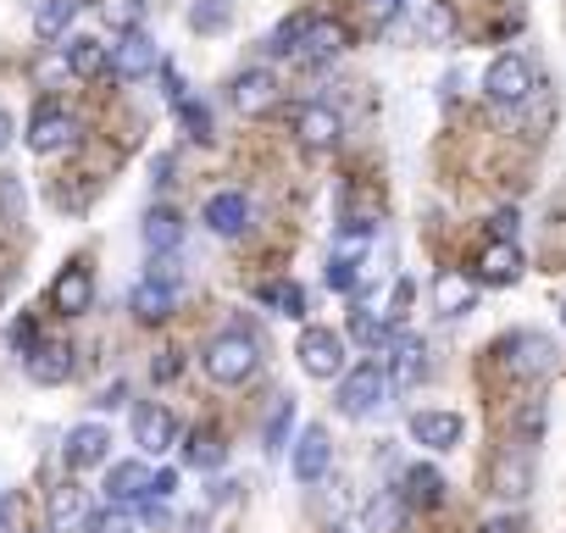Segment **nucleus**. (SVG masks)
<instances>
[{
  "mask_svg": "<svg viewBox=\"0 0 566 533\" xmlns=\"http://www.w3.org/2000/svg\"><path fill=\"white\" fill-rule=\"evenodd\" d=\"M222 461H228V445H222L217 428H195V433L184 439V467H195V472H222Z\"/></svg>",
  "mask_w": 566,
  "mask_h": 533,
  "instance_id": "nucleus-28",
  "label": "nucleus"
},
{
  "mask_svg": "<svg viewBox=\"0 0 566 533\" xmlns=\"http://www.w3.org/2000/svg\"><path fill=\"white\" fill-rule=\"evenodd\" d=\"M500 362L511 378H544L555 367V345L544 334H511V339H500Z\"/></svg>",
  "mask_w": 566,
  "mask_h": 533,
  "instance_id": "nucleus-7",
  "label": "nucleus"
},
{
  "mask_svg": "<svg viewBox=\"0 0 566 533\" xmlns=\"http://www.w3.org/2000/svg\"><path fill=\"white\" fill-rule=\"evenodd\" d=\"M161 45H156V34H145V29H128V34H117V45H112V79L117 84H145V79H156L161 73Z\"/></svg>",
  "mask_w": 566,
  "mask_h": 533,
  "instance_id": "nucleus-4",
  "label": "nucleus"
},
{
  "mask_svg": "<svg viewBox=\"0 0 566 533\" xmlns=\"http://www.w3.org/2000/svg\"><path fill=\"white\" fill-rule=\"evenodd\" d=\"M356 284H361V261L350 250H334L328 255V290L334 295H356Z\"/></svg>",
  "mask_w": 566,
  "mask_h": 533,
  "instance_id": "nucleus-39",
  "label": "nucleus"
},
{
  "mask_svg": "<svg viewBox=\"0 0 566 533\" xmlns=\"http://www.w3.org/2000/svg\"><path fill=\"white\" fill-rule=\"evenodd\" d=\"M295 356H301V373H306V378H323V384H334V378L350 373V367H345V334H334V328H323V323H306V328H301Z\"/></svg>",
  "mask_w": 566,
  "mask_h": 533,
  "instance_id": "nucleus-3",
  "label": "nucleus"
},
{
  "mask_svg": "<svg viewBox=\"0 0 566 533\" xmlns=\"http://www.w3.org/2000/svg\"><path fill=\"white\" fill-rule=\"evenodd\" d=\"M150 494H156V500H172V494H178V467H156Z\"/></svg>",
  "mask_w": 566,
  "mask_h": 533,
  "instance_id": "nucleus-44",
  "label": "nucleus"
},
{
  "mask_svg": "<svg viewBox=\"0 0 566 533\" xmlns=\"http://www.w3.org/2000/svg\"><path fill=\"white\" fill-rule=\"evenodd\" d=\"M84 533H139V516H134L128 505H117V500H106L101 511H90V522H84Z\"/></svg>",
  "mask_w": 566,
  "mask_h": 533,
  "instance_id": "nucleus-37",
  "label": "nucleus"
},
{
  "mask_svg": "<svg viewBox=\"0 0 566 533\" xmlns=\"http://www.w3.org/2000/svg\"><path fill=\"white\" fill-rule=\"evenodd\" d=\"M23 211H29V189H23V178H18V173H0V228H18Z\"/></svg>",
  "mask_w": 566,
  "mask_h": 533,
  "instance_id": "nucleus-36",
  "label": "nucleus"
},
{
  "mask_svg": "<svg viewBox=\"0 0 566 533\" xmlns=\"http://www.w3.org/2000/svg\"><path fill=\"white\" fill-rule=\"evenodd\" d=\"M128 428H134V445H139V456H167V450H172V439H178V417H172L167 406H156V400L134 406Z\"/></svg>",
  "mask_w": 566,
  "mask_h": 533,
  "instance_id": "nucleus-10",
  "label": "nucleus"
},
{
  "mask_svg": "<svg viewBox=\"0 0 566 533\" xmlns=\"http://www.w3.org/2000/svg\"><path fill=\"white\" fill-rule=\"evenodd\" d=\"M51 306H56L62 317H84V312L95 306V273H90L84 261H73V266H62V273H56Z\"/></svg>",
  "mask_w": 566,
  "mask_h": 533,
  "instance_id": "nucleus-13",
  "label": "nucleus"
},
{
  "mask_svg": "<svg viewBox=\"0 0 566 533\" xmlns=\"http://www.w3.org/2000/svg\"><path fill=\"white\" fill-rule=\"evenodd\" d=\"M295 395H277L272 400V417H266V428H261V450L266 456H283V450H290V433H295Z\"/></svg>",
  "mask_w": 566,
  "mask_h": 533,
  "instance_id": "nucleus-29",
  "label": "nucleus"
},
{
  "mask_svg": "<svg viewBox=\"0 0 566 533\" xmlns=\"http://www.w3.org/2000/svg\"><path fill=\"white\" fill-rule=\"evenodd\" d=\"M101 12H106V23H112L117 34L145 29V0H101Z\"/></svg>",
  "mask_w": 566,
  "mask_h": 533,
  "instance_id": "nucleus-41",
  "label": "nucleus"
},
{
  "mask_svg": "<svg viewBox=\"0 0 566 533\" xmlns=\"http://www.w3.org/2000/svg\"><path fill=\"white\" fill-rule=\"evenodd\" d=\"M255 301H261V306H272L277 317H295V323L306 317V290H301L295 279H272V284H261V290H255Z\"/></svg>",
  "mask_w": 566,
  "mask_h": 533,
  "instance_id": "nucleus-31",
  "label": "nucleus"
},
{
  "mask_svg": "<svg viewBox=\"0 0 566 533\" xmlns=\"http://www.w3.org/2000/svg\"><path fill=\"white\" fill-rule=\"evenodd\" d=\"M90 522V494L78 483H56L51 489V533H84Z\"/></svg>",
  "mask_w": 566,
  "mask_h": 533,
  "instance_id": "nucleus-24",
  "label": "nucleus"
},
{
  "mask_svg": "<svg viewBox=\"0 0 566 533\" xmlns=\"http://www.w3.org/2000/svg\"><path fill=\"white\" fill-rule=\"evenodd\" d=\"M483 95H489V106H522V101L533 95V67H527V56H516V51L494 56V62L483 67Z\"/></svg>",
  "mask_w": 566,
  "mask_h": 533,
  "instance_id": "nucleus-5",
  "label": "nucleus"
},
{
  "mask_svg": "<svg viewBox=\"0 0 566 533\" xmlns=\"http://www.w3.org/2000/svg\"><path fill=\"white\" fill-rule=\"evenodd\" d=\"M139 239H145V250H150V255L178 250V244H184V217H178L172 206H150V211H145V222H139Z\"/></svg>",
  "mask_w": 566,
  "mask_h": 533,
  "instance_id": "nucleus-25",
  "label": "nucleus"
},
{
  "mask_svg": "<svg viewBox=\"0 0 566 533\" xmlns=\"http://www.w3.org/2000/svg\"><path fill=\"white\" fill-rule=\"evenodd\" d=\"M62 62H67L73 79H106V73H112V45H101V40H90V34H73V40L62 45Z\"/></svg>",
  "mask_w": 566,
  "mask_h": 533,
  "instance_id": "nucleus-22",
  "label": "nucleus"
},
{
  "mask_svg": "<svg viewBox=\"0 0 566 533\" xmlns=\"http://www.w3.org/2000/svg\"><path fill=\"white\" fill-rule=\"evenodd\" d=\"M345 45H350L345 23H334V18H312V29H306V40H301L295 62H301V67H328V62H339V56H345Z\"/></svg>",
  "mask_w": 566,
  "mask_h": 533,
  "instance_id": "nucleus-14",
  "label": "nucleus"
},
{
  "mask_svg": "<svg viewBox=\"0 0 566 533\" xmlns=\"http://www.w3.org/2000/svg\"><path fill=\"white\" fill-rule=\"evenodd\" d=\"M62 461H67V472L112 467V428L106 422H73L67 439H62Z\"/></svg>",
  "mask_w": 566,
  "mask_h": 533,
  "instance_id": "nucleus-6",
  "label": "nucleus"
},
{
  "mask_svg": "<svg viewBox=\"0 0 566 533\" xmlns=\"http://www.w3.org/2000/svg\"><path fill=\"white\" fill-rule=\"evenodd\" d=\"M150 478H156V472H150V461H145V456H134V461H112L101 489H106V500L134 505V500H145V494H150Z\"/></svg>",
  "mask_w": 566,
  "mask_h": 533,
  "instance_id": "nucleus-18",
  "label": "nucleus"
},
{
  "mask_svg": "<svg viewBox=\"0 0 566 533\" xmlns=\"http://www.w3.org/2000/svg\"><path fill=\"white\" fill-rule=\"evenodd\" d=\"M516 279H522V250H516V239H494V244L478 255V284L505 290V284H516Z\"/></svg>",
  "mask_w": 566,
  "mask_h": 533,
  "instance_id": "nucleus-20",
  "label": "nucleus"
},
{
  "mask_svg": "<svg viewBox=\"0 0 566 533\" xmlns=\"http://www.w3.org/2000/svg\"><path fill=\"white\" fill-rule=\"evenodd\" d=\"M350 339L367 345V351H389V345H395V323L373 317L367 306H350Z\"/></svg>",
  "mask_w": 566,
  "mask_h": 533,
  "instance_id": "nucleus-33",
  "label": "nucleus"
},
{
  "mask_svg": "<svg viewBox=\"0 0 566 533\" xmlns=\"http://www.w3.org/2000/svg\"><path fill=\"white\" fill-rule=\"evenodd\" d=\"M172 167H178V161H172V156L161 150V156L150 161V184H172Z\"/></svg>",
  "mask_w": 566,
  "mask_h": 533,
  "instance_id": "nucleus-45",
  "label": "nucleus"
},
{
  "mask_svg": "<svg viewBox=\"0 0 566 533\" xmlns=\"http://www.w3.org/2000/svg\"><path fill=\"white\" fill-rule=\"evenodd\" d=\"M306 29H312V12H295V18H283V23L272 29L266 51H272V56H295V51H301V40H306Z\"/></svg>",
  "mask_w": 566,
  "mask_h": 533,
  "instance_id": "nucleus-38",
  "label": "nucleus"
},
{
  "mask_svg": "<svg viewBox=\"0 0 566 533\" xmlns=\"http://www.w3.org/2000/svg\"><path fill=\"white\" fill-rule=\"evenodd\" d=\"M389 389H395V378H389V367H378V362H361V367H350L345 378H339V389H334V400H339V411L345 417H373V411H384V400H389Z\"/></svg>",
  "mask_w": 566,
  "mask_h": 533,
  "instance_id": "nucleus-2",
  "label": "nucleus"
},
{
  "mask_svg": "<svg viewBox=\"0 0 566 533\" xmlns=\"http://www.w3.org/2000/svg\"><path fill=\"white\" fill-rule=\"evenodd\" d=\"M73 345H62V339H40L29 356H23V373H29V384H40V389H56V384H67L73 378Z\"/></svg>",
  "mask_w": 566,
  "mask_h": 533,
  "instance_id": "nucleus-12",
  "label": "nucleus"
},
{
  "mask_svg": "<svg viewBox=\"0 0 566 533\" xmlns=\"http://www.w3.org/2000/svg\"><path fill=\"white\" fill-rule=\"evenodd\" d=\"M123 395H128V384H112V389H101V395H95V406H101V411H112V406H123Z\"/></svg>",
  "mask_w": 566,
  "mask_h": 533,
  "instance_id": "nucleus-47",
  "label": "nucleus"
},
{
  "mask_svg": "<svg viewBox=\"0 0 566 533\" xmlns=\"http://www.w3.org/2000/svg\"><path fill=\"white\" fill-rule=\"evenodd\" d=\"M228 101H233L244 117H261V112H272V106H277V79H272L266 67H244V73H233Z\"/></svg>",
  "mask_w": 566,
  "mask_h": 533,
  "instance_id": "nucleus-15",
  "label": "nucleus"
},
{
  "mask_svg": "<svg viewBox=\"0 0 566 533\" xmlns=\"http://www.w3.org/2000/svg\"><path fill=\"white\" fill-rule=\"evenodd\" d=\"M400 494H406V505L433 511V505H444V472L428 467V461H411V467L400 472Z\"/></svg>",
  "mask_w": 566,
  "mask_h": 533,
  "instance_id": "nucleus-23",
  "label": "nucleus"
},
{
  "mask_svg": "<svg viewBox=\"0 0 566 533\" xmlns=\"http://www.w3.org/2000/svg\"><path fill=\"white\" fill-rule=\"evenodd\" d=\"M527 489H533V467H527L522 456H500V461H494V494L522 500Z\"/></svg>",
  "mask_w": 566,
  "mask_h": 533,
  "instance_id": "nucleus-34",
  "label": "nucleus"
},
{
  "mask_svg": "<svg viewBox=\"0 0 566 533\" xmlns=\"http://www.w3.org/2000/svg\"><path fill=\"white\" fill-rule=\"evenodd\" d=\"M494 233L500 239H516V211H494Z\"/></svg>",
  "mask_w": 566,
  "mask_h": 533,
  "instance_id": "nucleus-49",
  "label": "nucleus"
},
{
  "mask_svg": "<svg viewBox=\"0 0 566 533\" xmlns=\"http://www.w3.org/2000/svg\"><path fill=\"white\" fill-rule=\"evenodd\" d=\"M334 533H345V527H334Z\"/></svg>",
  "mask_w": 566,
  "mask_h": 533,
  "instance_id": "nucleus-53",
  "label": "nucleus"
},
{
  "mask_svg": "<svg viewBox=\"0 0 566 533\" xmlns=\"http://www.w3.org/2000/svg\"><path fill=\"white\" fill-rule=\"evenodd\" d=\"M78 23V0H40V12H34V34L45 45L67 40V29Z\"/></svg>",
  "mask_w": 566,
  "mask_h": 533,
  "instance_id": "nucleus-30",
  "label": "nucleus"
},
{
  "mask_svg": "<svg viewBox=\"0 0 566 533\" xmlns=\"http://www.w3.org/2000/svg\"><path fill=\"white\" fill-rule=\"evenodd\" d=\"M478 533H522V522H516V516H489Z\"/></svg>",
  "mask_w": 566,
  "mask_h": 533,
  "instance_id": "nucleus-48",
  "label": "nucleus"
},
{
  "mask_svg": "<svg viewBox=\"0 0 566 533\" xmlns=\"http://www.w3.org/2000/svg\"><path fill=\"white\" fill-rule=\"evenodd\" d=\"M156 378L167 384V378H178V351H161V362H156Z\"/></svg>",
  "mask_w": 566,
  "mask_h": 533,
  "instance_id": "nucleus-50",
  "label": "nucleus"
},
{
  "mask_svg": "<svg viewBox=\"0 0 566 533\" xmlns=\"http://www.w3.org/2000/svg\"><path fill=\"white\" fill-rule=\"evenodd\" d=\"M406 494L400 489H378L373 500H367V511H361V527L367 533H400V522H406Z\"/></svg>",
  "mask_w": 566,
  "mask_h": 533,
  "instance_id": "nucleus-27",
  "label": "nucleus"
},
{
  "mask_svg": "<svg viewBox=\"0 0 566 533\" xmlns=\"http://www.w3.org/2000/svg\"><path fill=\"white\" fill-rule=\"evenodd\" d=\"M328 461H334V445H328V428L323 422H312V428H301V439L290 445V472H295V483H323L328 478Z\"/></svg>",
  "mask_w": 566,
  "mask_h": 533,
  "instance_id": "nucleus-8",
  "label": "nucleus"
},
{
  "mask_svg": "<svg viewBox=\"0 0 566 533\" xmlns=\"http://www.w3.org/2000/svg\"><path fill=\"white\" fill-rule=\"evenodd\" d=\"M78 117L73 112H62V106H40L34 112V123H29V150L34 156H56V150H67V145H78Z\"/></svg>",
  "mask_w": 566,
  "mask_h": 533,
  "instance_id": "nucleus-9",
  "label": "nucleus"
},
{
  "mask_svg": "<svg viewBox=\"0 0 566 533\" xmlns=\"http://www.w3.org/2000/svg\"><path fill=\"white\" fill-rule=\"evenodd\" d=\"M422 45H450L455 40V7L450 0H422Z\"/></svg>",
  "mask_w": 566,
  "mask_h": 533,
  "instance_id": "nucleus-32",
  "label": "nucleus"
},
{
  "mask_svg": "<svg viewBox=\"0 0 566 533\" xmlns=\"http://www.w3.org/2000/svg\"><path fill=\"white\" fill-rule=\"evenodd\" d=\"M200 222H206L217 239H233V233H244V228H250V200H244V189H217V195L206 200Z\"/></svg>",
  "mask_w": 566,
  "mask_h": 533,
  "instance_id": "nucleus-16",
  "label": "nucleus"
},
{
  "mask_svg": "<svg viewBox=\"0 0 566 533\" xmlns=\"http://www.w3.org/2000/svg\"><path fill=\"white\" fill-rule=\"evenodd\" d=\"M472 306H478V279L444 266V273L433 279V312H439V317H467Z\"/></svg>",
  "mask_w": 566,
  "mask_h": 533,
  "instance_id": "nucleus-21",
  "label": "nucleus"
},
{
  "mask_svg": "<svg viewBox=\"0 0 566 533\" xmlns=\"http://www.w3.org/2000/svg\"><path fill=\"white\" fill-rule=\"evenodd\" d=\"M389 378H395V389H417L428 378V345L417 334H395V345H389Z\"/></svg>",
  "mask_w": 566,
  "mask_h": 533,
  "instance_id": "nucleus-19",
  "label": "nucleus"
},
{
  "mask_svg": "<svg viewBox=\"0 0 566 533\" xmlns=\"http://www.w3.org/2000/svg\"><path fill=\"white\" fill-rule=\"evenodd\" d=\"M560 323H566V312H560Z\"/></svg>",
  "mask_w": 566,
  "mask_h": 533,
  "instance_id": "nucleus-52",
  "label": "nucleus"
},
{
  "mask_svg": "<svg viewBox=\"0 0 566 533\" xmlns=\"http://www.w3.org/2000/svg\"><path fill=\"white\" fill-rule=\"evenodd\" d=\"M172 112H178V123H184V134H189V139H200V145L211 139V106H206V101L184 95V101H178Z\"/></svg>",
  "mask_w": 566,
  "mask_h": 533,
  "instance_id": "nucleus-40",
  "label": "nucleus"
},
{
  "mask_svg": "<svg viewBox=\"0 0 566 533\" xmlns=\"http://www.w3.org/2000/svg\"><path fill=\"white\" fill-rule=\"evenodd\" d=\"M406 428H411V439H417L422 450H455L461 433H467L461 411H411Z\"/></svg>",
  "mask_w": 566,
  "mask_h": 533,
  "instance_id": "nucleus-17",
  "label": "nucleus"
},
{
  "mask_svg": "<svg viewBox=\"0 0 566 533\" xmlns=\"http://www.w3.org/2000/svg\"><path fill=\"white\" fill-rule=\"evenodd\" d=\"M378 7H389V12H395V7H406V0H378Z\"/></svg>",
  "mask_w": 566,
  "mask_h": 533,
  "instance_id": "nucleus-51",
  "label": "nucleus"
},
{
  "mask_svg": "<svg viewBox=\"0 0 566 533\" xmlns=\"http://www.w3.org/2000/svg\"><path fill=\"white\" fill-rule=\"evenodd\" d=\"M12 139H18V123H12V112H7V106H0V156L12 150Z\"/></svg>",
  "mask_w": 566,
  "mask_h": 533,
  "instance_id": "nucleus-46",
  "label": "nucleus"
},
{
  "mask_svg": "<svg viewBox=\"0 0 566 533\" xmlns=\"http://www.w3.org/2000/svg\"><path fill=\"white\" fill-rule=\"evenodd\" d=\"M339 134H345V117H339L328 101H306V106H295V139H301L306 150H334Z\"/></svg>",
  "mask_w": 566,
  "mask_h": 533,
  "instance_id": "nucleus-11",
  "label": "nucleus"
},
{
  "mask_svg": "<svg viewBox=\"0 0 566 533\" xmlns=\"http://www.w3.org/2000/svg\"><path fill=\"white\" fill-rule=\"evenodd\" d=\"M0 527H7V533H23V494H7V500H0Z\"/></svg>",
  "mask_w": 566,
  "mask_h": 533,
  "instance_id": "nucleus-43",
  "label": "nucleus"
},
{
  "mask_svg": "<svg viewBox=\"0 0 566 533\" xmlns=\"http://www.w3.org/2000/svg\"><path fill=\"white\" fill-rule=\"evenodd\" d=\"M7 339H12V351H18V356H29V351L40 345V323H34V312H18V317H12V334H7Z\"/></svg>",
  "mask_w": 566,
  "mask_h": 533,
  "instance_id": "nucleus-42",
  "label": "nucleus"
},
{
  "mask_svg": "<svg viewBox=\"0 0 566 533\" xmlns=\"http://www.w3.org/2000/svg\"><path fill=\"white\" fill-rule=\"evenodd\" d=\"M172 306H178V295H172V284H161V279H145V284H134V295H128V312H134L139 323H167Z\"/></svg>",
  "mask_w": 566,
  "mask_h": 533,
  "instance_id": "nucleus-26",
  "label": "nucleus"
},
{
  "mask_svg": "<svg viewBox=\"0 0 566 533\" xmlns=\"http://www.w3.org/2000/svg\"><path fill=\"white\" fill-rule=\"evenodd\" d=\"M228 23H233L228 0H195V7H189V29L195 34H228Z\"/></svg>",
  "mask_w": 566,
  "mask_h": 533,
  "instance_id": "nucleus-35",
  "label": "nucleus"
},
{
  "mask_svg": "<svg viewBox=\"0 0 566 533\" xmlns=\"http://www.w3.org/2000/svg\"><path fill=\"white\" fill-rule=\"evenodd\" d=\"M200 367H206V378H211V384L239 389V384H250V378L261 373V345H255L250 334L228 328V334H217V339L200 351Z\"/></svg>",
  "mask_w": 566,
  "mask_h": 533,
  "instance_id": "nucleus-1",
  "label": "nucleus"
}]
</instances>
